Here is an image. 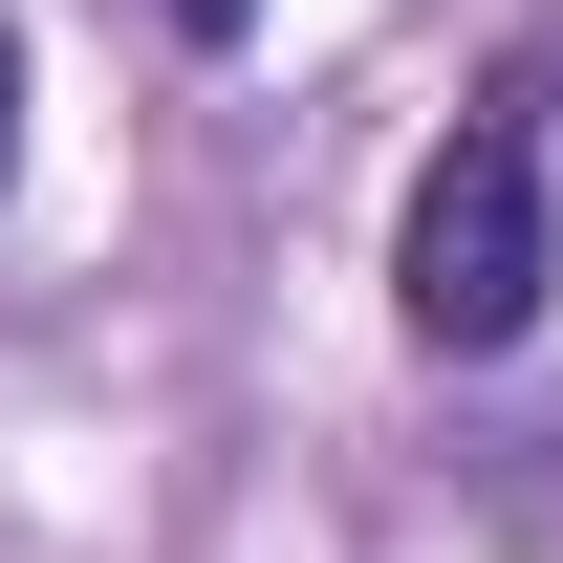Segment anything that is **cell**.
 Listing matches in <instances>:
<instances>
[{
	"instance_id": "obj_3",
	"label": "cell",
	"mask_w": 563,
	"mask_h": 563,
	"mask_svg": "<svg viewBox=\"0 0 563 563\" xmlns=\"http://www.w3.org/2000/svg\"><path fill=\"white\" fill-rule=\"evenodd\" d=\"M0 196H22V22H0Z\"/></svg>"
},
{
	"instance_id": "obj_1",
	"label": "cell",
	"mask_w": 563,
	"mask_h": 563,
	"mask_svg": "<svg viewBox=\"0 0 563 563\" xmlns=\"http://www.w3.org/2000/svg\"><path fill=\"white\" fill-rule=\"evenodd\" d=\"M542 303H563V152H542V87H477L390 196V325L433 368H498L542 347Z\"/></svg>"
},
{
	"instance_id": "obj_2",
	"label": "cell",
	"mask_w": 563,
	"mask_h": 563,
	"mask_svg": "<svg viewBox=\"0 0 563 563\" xmlns=\"http://www.w3.org/2000/svg\"><path fill=\"white\" fill-rule=\"evenodd\" d=\"M152 22H174L196 66H217V44H261V0H152Z\"/></svg>"
}]
</instances>
